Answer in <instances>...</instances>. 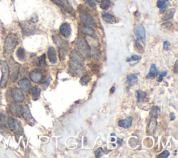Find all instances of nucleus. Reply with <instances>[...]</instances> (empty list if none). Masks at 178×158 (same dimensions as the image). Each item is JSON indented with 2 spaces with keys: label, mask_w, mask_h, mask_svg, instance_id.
Wrapping results in <instances>:
<instances>
[{
  "label": "nucleus",
  "mask_w": 178,
  "mask_h": 158,
  "mask_svg": "<svg viewBox=\"0 0 178 158\" xmlns=\"http://www.w3.org/2000/svg\"><path fill=\"white\" fill-rule=\"evenodd\" d=\"M173 70L175 73H178V61H175V65H174V68H173Z\"/></svg>",
  "instance_id": "nucleus-41"
},
{
  "label": "nucleus",
  "mask_w": 178,
  "mask_h": 158,
  "mask_svg": "<svg viewBox=\"0 0 178 158\" xmlns=\"http://www.w3.org/2000/svg\"><path fill=\"white\" fill-rule=\"evenodd\" d=\"M141 59V57L140 56L138 55H132L131 57L129 58L127 60V62H130V61H140Z\"/></svg>",
  "instance_id": "nucleus-34"
},
{
  "label": "nucleus",
  "mask_w": 178,
  "mask_h": 158,
  "mask_svg": "<svg viewBox=\"0 0 178 158\" xmlns=\"http://www.w3.org/2000/svg\"><path fill=\"white\" fill-rule=\"evenodd\" d=\"M82 31L84 34L89 36H93L95 35V30L91 27H90V26L85 25L82 28Z\"/></svg>",
  "instance_id": "nucleus-23"
},
{
  "label": "nucleus",
  "mask_w": 178,
  "mask_h": 158,
  "mask_svg": "<svg viewBox=\"0 0 178 158\" xmlns=\"http://www.w3.org/2000/svg\"><path fill=\"white\" fill-rule=\"evenodd\" d=\"M145 97H146V94L145 92L142 91H137V98L138 102H142L145 100Z\"/></svg>",
  "instance_id": "nucleus-27"
},
{
  "label": "nucleus",
  "mask_w": 178,
  "mask_h": 158,
  "mask_svg": "<svg viewBox=\"0 0 178 158\" xmlns=\"http://www.w3.org/2000/svg\"><path fill=\"white\" fill-rule=\"evenodd\" d=\"M77 45L79 53L82 55L83 57L88 59L90 56V48L86 39L82 37H79L77 39Z\"/></svg>",
  "instance_id": "nucleus-3"
},
{
  "label": "nucleus",
  "mask_w": 178,
  "mask_h": 158,
  "mask_svg": "<svg viewBox=\"0 0 178 158\" xmlns=\"http://www.w3.org/2000/svg\"><path fill=\"white\" fill-rule=\"evenodd\" d=\"M117 142H118V144H121V143H122L123 142V140L122 139L118 138V139H117Z\"/></svg>",
  "instance_id": "nucleus-44"
},
{
  "label": "nucleus",
  "mask_w": 178,
  "mask_h": 158,
  "mask_svg": "<svg viewBox=\"0 0 178 158\" xmlns=\"http://www.w3.org/2000/svg\"><path fill=\"white\" fill-rule=\"evenodd\" d=\"M79 18L81 21L84 23L85 25L90 26V27H97L95 20L93 18L91 15L88 14L86 11H81L79 12Z\"/></svg>",
  "instance_id": "nucleus-5"
},
{
  "label": "nucleus",
  "mask_w": 178,
  "mask_h": 158,
  "mask_svg": "<svg viewBox=\"0 0 178 158\" xmlns=\"http://www.w3.org/2000/svg\"><path fill=\"white\" fill-rule=\"evenodd\" d=\"M89 81H90V78H89L88 75H84V76L81 78L80 83L82 84V85H86V84L88 83Z\"/></svg>",
  "instance_id": "nucleus-32"
},
{
  "label": "nucleus",
  "mask_w": 178,
  "mask_h": 158,
  "mask_svg": "<svg viewBox=\"0 0 178 158\" xmlns=\"http://www.w3.org/2000/svg\"><path fill=\"white\" fill-rule=\"evenodd\" d=\"M170 155V153L169 151H168V150H165V151H164L163 153H162L161 154H159L158 156H157V157H162V158H167L169 157Z\"/></svg>",
  "instance_id": "nucleus-35"
},
{
  "label": "nucleus",
  "mask_w": 178,
  "mask_h": 158,
  "mask_svg": "<svg viewBox=\"0 0 178 158\" xmlns=\"http://www.w3.org/2000/svg\"><path fill=\"white\" fill-rule=\"evenodd\" d=\"M102 17L104 21L108 24H114L116 22V19L115 18V17L109 13H103L102 14Z\"/></svg>",
  "instance_id": "nucleus-20"
},
{
  "label": "nucleus",
  "mask_w": 178,
  "mask_h": 158,
  "mask_svg": "<svg viewBox=\"0 0 178 158\" xmlns=\"http://www.w3.org/2000/svg\"><path fill=\"white\" fill-rule=\"evenodd\" d=\"M135 44H136V46L137 47V48L139 49V50H143V47H142V46L141 45V43H140L139 42V40H135Z\"/></svg>",
  "instance_id": "nucleus-37"
},
{
  "label": "nucleus",
  "mask_w": 178,
  "mask_h": 158,
  "mask_svg": "<svg viewBox=\"0 0 178 158\" xmlns=\"http://www.w3.org/2000/svg\"><path fill=\"white\" fill-rule=\"evenodd\" d=\"M38 62L40 66L45 68L47 65L46 61H45V54H43L42 56H41L38 59Z\"/></svg>",
  "instance_id": "nucleus-31"
},
{
  "label": "nucleus",
  "mask_w": 178,
  "mask_h": 158,
  "mask_svg": "<svg viewBox=\"0 0 178 158\" xmlns=\"http://www.w3.org/2000/svg\"><path fill=\"white\" fill-rule=\"evenodd\" d=\"M159 1H161L162 3H166L168 1V0H158Z\"/></svg>",
  "instance_id": "nucleus-46"
},
{
  "label": "nucleus",
  "mask_w": 178,
  "mask_h": 158,
  "mask_svg": "<svg viewBox=\"0 0 178 158\" xmlns=\"http://www.w3.org/2000/svg\"><path fill=\"white\" fill-rule=\"evenodd\" d=\"M19 70H20V65L18 63L15 61L11 62V69L9 71H11V79L13 82H15L18 78Z\"/></svg>",
  "instance_id": "nucleus-11"
},
{
  "label": "nucleus",
  "mask_w": 178,
  "mask_h": 158,
  "mask_svg": "<svg viewBox=\"0 0 178 158\" xmlns=\"http://www.w3.org/2000/svg\"><path fill=\"white\" fill-rule=\"evenodd\" d=\"M175 119V114H174V113H171V114H170V120H171V121H173V120Z\"/></svg>",
  "instance_id": "nucleus-43"
},
{
  "label": "nucleus",
  "mask_w": 178,
  "mask_h": 158,
  "mask_svg": "<svg viewBox=\"0 0 178 158\" xmlns=\"http://www.w3.org/2000/svg\"><path fill=\"white\" fill-rule=\"evenodd\" d=\"M16 55L18 56V59L20 61H24L25 59V51L22 48H18V50H17Z\"/></svg>",
  "instance_id": "nucleus-26"
},
{
  "label": "nucleus",
  "mask_w": 178,
  "mask_h": 158,
  "mask_svg": "<svg viewBox=\"0 0 178 158\" xmlns=\"http://www.w3.org/2000/svg\"><path fill=\"white\" fill-rule=\"evenodd\" d=\"M138 82V78L136 75L134 74H129L127 76V83L129 85L132 86Z\"/></svg>",
  "instance_id": "nucleus-21"
},
{
  "label": "nucleus",
  "mask_w": 178,
  "mask_h": 158,
  "mask_svg": "<svg viewBox=\"0 0 178 158\" xmlns=\"http://www.w3.org/2000/svg\"><path fill=\"white\" fill-rule=\"evenodd\" d=\"M134 33H135V35L138 37V38L143 41V42H145V28L143 27V26L142 25L137 26V27L134 29Z\"/></svg>",
  "instance_id": "nucleus-12"
},
{
  "label": "nucleus",
  "mask_w": 178,
  "mask_h": 158,
  "mask_svg": "<svg viewBox=\"0 0 178 158\" xmlns=\"http://www.w3.org/2000/svg\"><path fill=\"white\" fill-rule=\"evenodd\" d=\"M60 33L64 37L68 38L71 34V27L69 24L63 23L60 27Z\"/></svg>",
  "instance_id": "nucleus-14"
},
{
  "label": "nucleus",
  "mask_w": 178,
  "mask_h": 158,
  "mask_svg": "<svg viewBox=\"0 0 178 158\" xmlns=\"http://www.w3.org/2000/svg\"><path fill=\"white\" fill-rule=\"evenodd\" d=\"M90 55H91L94 59H98L100 56V54L97 49L93 48L91 50H90Z\"/></svg>",
  "instance_id": "nucleus-30"
},
{
  "label": "nucleus",
  "mask_w": 178,
  "mask_h": 158,
  "mask_svg": "<svg viewBox=\"0 0 178 158\" xmlns=\"http://www.w3.org/2000/svg\"><path fill=\"white\" fill-rule=\"evenodd\" d=\"M29 77L31 80L33 82H34V83H39V82H41V81L43 80V75L42 73L38 70L32 71V72L30 73Z\"/></svg>",
  "instance_id": "nucleus-13"
},
{
  "label": "nucleus",
  "mask_w": 178,
  "mask_h": 158,
  "mask_svg": "<svg viewBox=\"0 0 178 158\" xmlns=\"http://www.w3.org/2000/svg\"><path fill=\"white\" fill-rule=\"evenodd\" d=\"M104 154V151L102 150V148H98V150H96L95 151V155L96 157H101V156Z\"/></svg>",
  "instance_id": "nucleus-36"
},
{
  "label": "nucleus",
  "mask_w": 178,
  "mask_h": 158,
  "mask_svg": "<svg viewBox=\"0 0 178 158\" xmlns=\"http://www.w3.org/2000/svg\"><path fill=\"white\" fill-rule=\"evenodd\" d=\"M20 107H21V106H20L17 103H12L10 105V107H9L11 114L16 116V117H20V116H21Z\"/></svg>",
  "instance_id": "nucleus-16"
},
{
  "label": "nucleus",
  "mask_w": 178,
  "mask_h": 158,
  "mask_svg": "<svg viewBox=\"0 0 178 158\" xmlns=\"http://www.w3.org/2000/svg\"><path fill=\"white\" fill-rule=\"evenodd\" d=\"M7 123H8L9 127L13 132L18 135H21L23 132L21 123L18 120L12 118H9L8 121H7Z\"/></svg>",
  "instance_id": "nucleus-6"
},
{
  "label": "nucleus",
  "mask_w": 178,
  "mask_h": 158,
  "mask_svg": "<svg viewBox=\"0 0 178 158\" xmlns=\"http://www.w3.org/2000/svg\"><path fill=\"white\" fill-rule=\"evenodd\" d=\"M159 109L158 107H152L150 110V116H152V118H156L157 117V115H158V112Z\"/></svg>",
  "instance_id": "nucleus-29"
},
{
  "label": "nucleus",
  "mask_w": 178,
  "mask_h": 158,
  "mask_svg": "<svg viewBox=\"0 0 178 158\" xmlns=\"http://www.w3.org/2000/svg\"><path fill=\"white\" fill-rule=\"evenodd\" d=\"M166 75H167V71H166V72H164V73H162V74L159 75V78H158V82H162V81L163 80V78H164V77L166 76Z\"/></svg>",
  "instance_id": "nucleus-38"
},
{
  "label": "nucleus",
  "mask_w": 178,
  "mask_h": 158,
  "mask_svg": "<svg viewBox=\"0 0 178 158\" xmlns=\"http://www.w3.org/2000/svg\"><path fill=\"white\" fill-rule=\"evenodd\" d=\"M170 46V43L168 41H165L164 43V49L165 50H168L169 49V47Z\"/></svg>",
  "instance_id": "nucleus-39"
},
{
  "label": "nucleus",
  "mask_w": 178,
  "mask_h": 158,
  "mask_svg": "<svg viewBox=\"0 0 178 158\" xmlns=\"http://www.w3.org/2000/svg\"><path fill=\"white\" fill-rule=\"evenodd\" d=\"M18 85L20 89L24 91H28L31 87V82L27 78H22L18 82Z\"/></svg>",
  "instance_id": "nucleus-15"
},
{
  "label": "nucleus",
  "mask_w": 178,
  "mask_h": 158,
  "mask_svg": "<svg viewBox=\"0 0 178 158\" xmlns=\"http://www.w3.org/2000/svg\"><path fill=\"white\" fill-rule=\"evenodd\" d=\"M22 31L24 35L29 36L36 32V27L29 22H22L20 23Z\"/></svg>",
  "instance_id": "nucleus-7"
},
{
  "label": "nucleus",
  "mask_w": 178,
  "mask_h": 158,
  "mask_svg": "<svg viewBox=\"0 0 178 158\" xmlns=\"http://www.w3.org/2000/svg\"><path fill=\"white\" fill-rule=\"evenodd\" d=\"M52 1H54L56 4L60 6H61L62 8H63L65 10L68 11V12L71 13V14L73 12V9L68 4V2H66L65 0H52Z\"/></svg>",
  "instance_id": "nucleus-19"
},
{
  "label": "nucleus",
  "mask_w": 178,
  "mask_h": 158,
  "mask_svg": "<svg viewBox=\"0 0 178 158\" xmlns=\"http://www.w3.org/2000/svg\"><path fill=\"white\" fill-rule=\"evenodd\" d=\"M110 92H111V93H114V92H115V87H114V86H113V87L111 88Z\"/></svg>",
  "instance_id": "nucleus-45"
},
{
  "label": "nucleus",
  "mask_w": 178,
  "mask_h": 158,
  "mask_svg": "<svg viewBox=\"0 0 178 158\" xmlns=\"http://www.w3.org/2000/svg\"><path fill=\"white\" fill-rule=\"evenodd\" d=\"M48 59L51 63H56L57 62V56H56V50L53 47H50L48 49Z\"/></svg>",
  "instance_id": "nucleus-17"
},
{
  "label": "nucleus",
  "mask_w": 178,
  "mask_h": 158,
  "mask_svg": "<svg viewBox=\"0 0 178 158\" xmlns=\"http://www.w3.org/2000/svg\"><path fill=\"white\" fill-rule=\"evenodd\" d=\"M0 120H1V123H5V122H6L5 116H4V115H2V114H1V117H0Z\"/></svg>",
  "instance_id": "nucleus-42"
},
{
  "label": "nucleus",
  "mask_w": 178,
  "mask_h": 158,
  "mask_svg": "<svg viewBox=\"0 0 178 158\" xmlns=\"http://www.w3.org/2000/svg\"><path fill=\"white\" fill-rule=\"evenodd\" d=\"M84 57L76 50L71 52L70 55V68L77 75H81L84 73Z\"/></svg>",
  "instance_id": "nucleus-1"
},
{
  "label": "nucleus",
  "mask_w": 178,
  "mask_h": 158,
  "mask_svg": "<svg viewBox=\"0 0 178 158\" xmlns=\"http://www.w3.org/2000/svg\"><path fill=\"white\" fill-rule=\"evenodd\" d=\"M175 9H170V10L168 11L167 13H166V14L164 16V18H163V20H169V19H170V18H172L173 17L174 14H175Z\"/></svg>",
  "instance_id": "nucleus-28"
},
{
  "label": "nucleus",
  "mask_w": 178,
  "mask_h": 158,
  "mask_svg": "<svg viewBox=\"0 0 178 158\" xmlns=\"http://www.w3.org/2000/svg\"><path fill=\"white\" fill-rule=\"evenodd\" d=\"M132 121H133V118L131 116H129V117L125 118V119L120 120L118 122V125L121 127H123V128H129L132 126Z\"/></svg>",
  "instance_id": "nucleus-18"
},
{
  "label": "nucleus",
  "mask_w": 178,
  "mask_h": 158,
  "mask_svg": "<svg viewBox=\"0 0 178 158\" xmlns=\"http://www.w3.org/2000/svg\"><path fill=\"white\" fill-rule=\"evenodd\" d=\"M11 95H12L13 99L16 101V102H22L24 101V95L22 93V90L18 88H13L11 91Z\"/></svg>",
  "instance_id": "nucleus-9"
},
{
  "label": "nucleus",
  "mask_w": 178,
  "mask_h": 158,
  "mask_svg": "<svg viewBox=\"0 0 178 158\" xmlns=\"http://www.w3.org/2000/svg\"><path fill=\"white\" fill-rule=\"evenodd\" d=\"M31 94L33 96V100H36L38 99V98L40 96V94H41V89L37 86H34L31 89Z\"/></svg>",
  "instance_id": "nucleus-24"
},
{
  "label": "nucleus",
  "mask_w": 178,
  "mask_h": 158,
  "mask_svg": "<svg viewBox=\"0 0 178 158\" xmlns=\"http://www.w3.org/2000/svg\"><path fill=\"white\" fill-rule=\"evenodd\" d=\"M20 112H21V115L23 116L24 119L27 122L31 123V122L35 121V120H34V118L31 115L29 108L26 105L21 106V107H20Z\"/></svg>",
  "instance_id": "nucleus-10"
},
{
  "label": "nucleus",
  "mask_w": 178,
  "mask_h": 158,
  "mask_svg": "<svg viewBox=\"0 0 178 158\" xmlns=\"http://www.w3.org/2000/svg\"><path fill=\"white\" fill-rule=\"evenodd\" d=\"M100 8L103 10H107L111 6L110 0H100Z\"/></svg>",
  "instance_id": "nucleus-25"
},
{
  "label": "nucleus",
  "mask_w": 178,
  "mask_h": 158,
  "mask_svg": "<svg viewBox=\"0 0 178 158\" xmlns=\"http://www.w3.org/2000/svg\"><path fill=\"white\" fill-rule=\"evenodd\" d=\"M157 75V68L155 64H152L150 69V72L147 75V79H154Z\"/></svg>",
  "instance_id": "nucleus-22"
},
{
  "label": "nucleus",
  "mask_w": 178,
  "mask_h": 158,
  "mask_svg": "<svg viewBox=\"0 0 178 158\" xmlns=\"http://www.w3.org/2000/svg\"><path fill=\"white\" fill-rule=\"evenodd\" d=\"M54 41L56 43V44L57 45L58 48H59V51L61 50V52H60L61 56L64 55V56H65L66 52L67 51L68 48V42H66V41H63V39L61 38L58 36H56V38H54Z\"/></svg>",
  "instance_id": "nucleus-8"
},
{
  "label": "nucleus",
  "mask_w": 178,
  "mask_h": 158,
  "mask_svg": "<svg viewBox=\"0 0 178 158\" xmlns=\"http://www.w3.org/2000/svg\"><path fill=\"white\" fill-rule=\"evenodd\" d=\"M84 1L90 7H95L96 5V2L100 1V0H84Z\"/></svg>",
  "instance_id": "nucleus-33"
},
{
  "label": "nucleus",
  "mask_w": 178,
  "mask_h": 158,
  "mask_svg": "<svg viewBox=\"0 0 178 158\" xmlns=\"http://www.w3.org/2000/svg\"><path fill=\"white\" fill-rule=\"evenodd\" d=\"M18 40H17V36L16 34L11 33L8 35L6 38L4 42V54H10V53L13 52L14 48H16Z\"/></svg>",
  "instance_id": "nucleus-2"
},
{
  "label": "nucleus",
  "mask_w": 178,
  "mask_h": 158,
  "mask_svg": "<svg viewBox=\"0 0 178 158\" xmlns=\"http://www.w3.org/2000/svg\"><path fill=\"white\" fill-rule=\"evenodd\" d=\"M162 26L163 27H164L166 28H168V29H169V28H171L172 27H173V24L170 23V22H165V23L163 24Z\"/></svg>",
  "instance_id": "nucleus-40"
},
{
  "label": "nucleus",
  "mask_w": 178,
  "mask_h": 158,
  "mask_svg": "<svg viewBox=\"0 0 178 158\" xmlns=\"http://www.w3.org/2000/svg\"><path fill=\"white\" fill-rule=\"evenodd\" d=\"M0 65H1V71H2V76H1V81H0V86L1 88H5L9 81V73H10L9 67L8 63L3 60H0Z\"/></svg>",
  "instance_id": "nucleus-4"
}]
</instances>
